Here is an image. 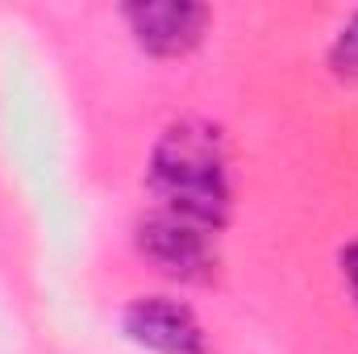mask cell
I'll list each match as a JSON object with an SVG mask.
<instances>
[{
	"instance_id": "1",
	"label": "cell",
	"mask_w": 358,
	"mask_h": 354,
	"mask_svg": "<svg viewBox=\"0 0 358 354\" xmlns=\"http://www.w3.org/2000/svg\"><path fill=\"white\" fill-rule=\"evenodd\" d=\"M146 183H150L155 208L187 217L217 234L229 225L234 176H229L225 138L213 121H200V117L171 121L150 146Z\"/></svg>"
},
{
	"instance_id": "2",
	"label": "cell",
	"mask_w": 358,
	"mask_h": 354,
	"mask_svg": "<svg viewBox=\"0 0 358 354\" xmlns=\"http://www.w3.org/2000/svg\"><path fill=\"white\" fill-rule=\"evenodd\" d=\"M217 229H204L187 217L150 208L138 225H134V246L159 275L176 279V283H213L217 279Z\"/></svg>"
},
{
	"instance_id": "3",
	"label": "cell",
	"mask_w": 358,
	"mask_h": 354,
	"mask_svg": "<svg viewBox=\"0 0 358 354\" xmlns=\"http://www.w3.org/2000/svg\"><path fill=\"white\" fill-rule=\"evenodd\" d=\"M121 21L142 55L171 63V59H187L204 42L213 13L187 0H138L121 8Z\"/></svg>"
},
{
	"instance_id": "4",
	"label": "cell",
	"mask_w": 358,
	"mask_h": 354,
	"mask_svg": "<svg viewBox=\"0 0 358 354\" xmlns=\"http://www.w3.org/2000/svg\"><path fill=\"white\" fill-rule=\"evenodd\" d=\"M121 330L150 354H213L204 321L176 296H134L121 309Z\"/></svg>"
},
{
	"instance_id": "5",
	"label": "cell",
	"mask_w": 358,
	"mask_h": 354,
	"mask_svg": "<svg viewBox=\"0 0 358 354\" xmlns=\"http://www.w3.org/2000/svg\"><path fill=\"white\" fill-rule=\"evenodd\" d=\"M325 63H329V76L342 80V84H358V8L338 25L329 50H325Z\"/></svg>"
},
{
	"instance_id": "6",
	"label": "cell",
	"mask_w": 358,
	"mask_h": 354,
	"mask_svg": "<svg viewBox=\"0 0 358 354\" xmlns=\"http://www.w3.org/2000/svg\"><path fill=\"white\" fill-rule=\"evenodd\" d=\"M338 267H342V283H346V292H350V300H355V309H358V238L350 246H342Z\"/></svg>"
}]
</instances>
